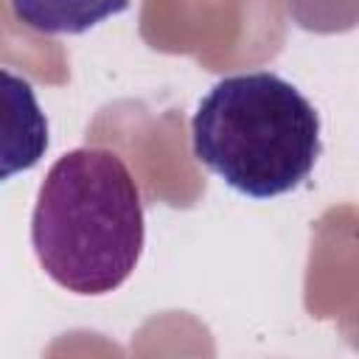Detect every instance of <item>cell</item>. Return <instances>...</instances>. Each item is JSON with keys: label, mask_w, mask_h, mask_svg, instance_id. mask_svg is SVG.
<instances>
[{"label": "cell", "mask_w": 359, "mask_h": 359, "mask_svg": "<svg viewBox=\"0 0 359 359\" xmlns=\"http://www.w3.org/2000/svg\"><path fill=\"white\" fill-rule=\"evenodd\" d=\"M194 157L233 191L269 199L309 180L323 151L320 115L269 70L224 76L191 118Z\"/></svg>", "instance_id": "7a4b0ae2"}, {"label": "cell", "mask_w": 359, "mask_h": 359, "mask_svg": "<svg viewBox=\"0 0 359 359\" xmlns=\"http://www.w3.org/2000/svg\"><path fill=\"white\" fill-rule=\"evenodd\" d=\"M132 0H11L14 14L39 34H84L129 8Z\"/></svg>", "instance_id": "3957f363"}, {"label": "cell", "mask_w": 359, "mask_h": 359, "mask_svg": "<svg viewBox=\"0 0 359 359\" xmlns=\"http://www.w3.org/2000/svg\"><path fill=\"white\" fill-rule=\"evenodd\" d=\"M146 241L143 199L109 149H73L45 174L31 216V247L45 275L84 297L115 292Z\"/></svg>", "instance_id": "6da1fadb"}]
</instances>
